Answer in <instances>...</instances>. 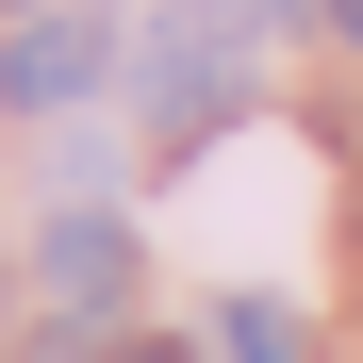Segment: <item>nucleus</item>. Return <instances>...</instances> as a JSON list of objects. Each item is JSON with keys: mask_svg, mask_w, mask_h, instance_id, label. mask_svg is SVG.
<instances>
[{"mask_svg": "<svg viewBox=\"0 0 363 363\" xmlns=\"http://www.w3.org/2000/svg\"><path fill=\"white\" fill-rule=\"evenodd\" d=\"M330 33H363V0H330Z\"/></svg>", "mask_w": 363, "mask_h": 363, "instance_id": "nucleus-5", "label": "nucleus"}, {"mask_svg": "<svg viewBox=\"0 0 363 363\" xmlns=\"http://www.w3.org/2000/svg\"><path fill=\"white\" fill-rule=\"evenodd\" d=\"M248 33H264L248 0H165V17H149V133L165 149H199L215 116L248 99Z\"/></svg>", "mask_w": 363, "mask_h": 363, "instance_id": "nucleus-1", "label": "nucleus"}, {"mask_svg": "<svg viewBox=\"0 0 363 363\" xmlns=\"http://www.w3.org/2000/svg\"><path fill=\"white\" fill-rule=\"evenodd\" d=\"M83 83H99V17H67V0H50V17L0 50V99H17V116H67Z\"/></svg>", "mask_w": 363, "mask_h": 363, "instance_id": "nucleus-2", "label": "nucleus"}, {"mask_svg": "<svg viewBox=\"0 0 363 363\" xmlns=\"http://www.w3.org/2000/svg\"><path fill=\"white\" fill-rule=\"evenodd\" d=\"M231 363H297V314H281V297H231Z\"/></svg>", "mask_w": 363, "mask_h": 363, "instance_id": "nucleus-4", "label": "nucleus"}, {"mask_svg": "<svg viewBox=\"0 0 363 363\" xmlns=\"http://www.w3.org/2000/svg\"><path fill=\"white\" fill-rule=\"evenodd\" d=\"M133 363H182V347H133Z\"/></svg>", "mask_w": 363, "mask_h": 363, "instance_id": "nucleus-6", "label": "nucleus"}, {"mask_svg": "<svg viewBox=\"0 0 363 363\" xmlns=\"http://www.w3.org/2000/svg\"><path fill=\"white\" fill-rule=\"evenodd\" d=\"M50 297H67V314H116V297H133V231L116 215H50Z\"/></svg>", "mask_w": 363, "mask_h": 363, "instance_id": "nucleus-3", "label": "nucleus"}]
</instances>
